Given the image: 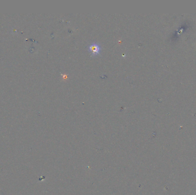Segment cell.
I'll use <instances>...</instances> for the list:
<instances>
[{"label":"cell","mask_w":196,"mask_h":195,"mask_svg":"<svg viewBox=\"0 0 196 195\" xmlns=\"http://www.w3.org/2000/svg\"><path fill=\"white\" fill-rule=\"evenodd\" d=\"M88 50L92 56L100 54L101 47L99 43H92L88 46Z\"/></svg>","instance_id":"obj_1"}]
</instances>
